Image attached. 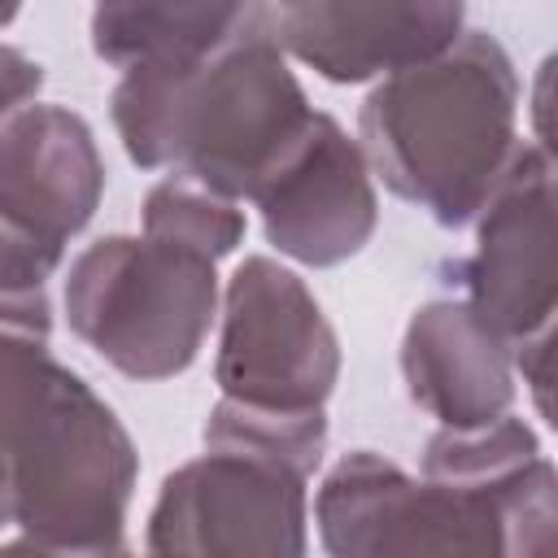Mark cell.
Segmentation results:
<instances>
[{
	"label": "cell",
	"instance_id": "obj_8",
	"mask_svg": "<svg viewBox=\"0 0 558 558\" xmlns=\"http://www.w3.org/2000/svg\"><path fill=\"white\" fill-rule=\"evenodd\" d=\"M310 480L244 453H201L174 466L148 510L157 558H305Z\"/></svg>",
	"mask_w": 558,
	"mask_h": 558
},
{
	"label": "cell",
	"instance_id": "obj_20",
	"mask_svg": "<svg viewBox=\"0 0 558 558\" xmlns=\"http://www.w3.org/2000/svg\"><path fill=\"white\" fill-rule=\"evenodd\" d=\"M39 83H44V70L31 57H22L13 44H4L0 48V118L35 105Z\"/></svg>",
	"mask_w": 558,
	"mask_h": 558
},
{
	"label": "cell",
	"instance_id": "obj_19",
	"mask_svg": "<svg viewBox=\"0 0 558 558\" xmlns=\"http://www.w3.org/2000/svg\"><path fill=\"white\" fill-rule=\"evenodd\" d=\"M527 118L536 148L558 161V52H545L536 74H532V96H527Z\"/></svg>",
	"mask_w": 558,
	"mask_h": 558
},
{
	"label": "cell",
	"instance_id": "obj_17",
	"mask_svg": "<svg viewBox=\"0 0 558 558\" xmlns=\"http://www.w3.org/2000/svg\"><path fill=\"white\" fill-rule=\"evenodd\" d=\"M501 558H558V466L541 453L493 493Z\"/></svg>",
	"mask_w": 558,
	"mask_h": 558
},
{
	"label": "cell",
	"instance_id": "obj_5",
	"mask_svg": "<svg viewBox=\"0 0 558 558\" xmlns=\"http://www.w3.org/2000/svg\"><path fill=\"white\" fill-rule=\"evenodd\" d=\"M222 314L218 262L148 235H100L65 270V323L118 375H183Z\"/></svg>",
	"mask_w": 558,
	"mask_h": 558
},
{
	"label": "cell",
	"instance_id": "obj_14",
	"mask_svg": "<svg viewBox=\"0 0 558 558\" xmlns=\"http://www.w3.org/2000/svg\"><path fill=\"white\" fill-rule=\"evenodd\" d=\"M209 453H244L296 475H314L327 453V414L323 410H270L218 397L201 432Z\"/></svg>",
	"mask_w": 558,
	"mask_h": 558
},
{
	"label": "cell",
	"instance_id": "obj_9",
	"mask_svg": "<svg viewBox=\"0 0 558 558\" xmlns=\"http://www.w3.org/2000/svg\"><path fill=\"white\" fill-rule=\"evenodd\" d=\"M466 305L514 349L558 314V161L519 144L458 262Z\"/></svg>",
	"mask_w": 558,
	"mask_h": 558
},
{
	"label": "cell",
	"instance_id": "obj_22",
	"mask_svg": "<svg viewBox=\"0 0 558 558\" xmlns=\"http://www.w3.org/2000/svg\"><path fill=\"white\" fill-rule=\"evenodd\" d=\"M113 558H140V554H126V549H118ZM144 558H157V554H144Z\"/></svg>",
	"mask_w": 558,
	"mask_h": 558
},
{
	"label": "cell",
	"instance_id": "obj_13",
	"mask_svg": "<svg viewBox=\"0 0 558 558\" xmlns=\"http://www.w3.org/2000/svg\"><path fill=\"white\" fill-rule=\"evenodd\" d=\"M253 0L244 4H144V0H109L92 9V52L113 70H135L153 61H187L222 39H231Z\"/></svg>",
	"mask_w": 558,
	"mask_h": 558
},
{
	"label": "cell",
	"instance_id": "obj_2",
	"mask_svg": "<svg viewBox=\"0 0 558 558\" xmlns=\"http://www.w3.org/2000/svg\"><path fill=\"white\" fill-rule=\"evenodd\" d=\"M514 118L519 74L510 52L488 31H462L449 52L366 92L357 144L397 201L458 231L475 222L514 157Z\"/></svg>",
	"mask_w": 558,
	"mask_h": 558
},
{
	"label": "cell",
	"instance_id": "obj_18",
	"mask_svg": "<svg viewBox=\"0 0 558 558\" xmlns=\"http://www.w3.org/2000/svg\"><path fill=\"white\" fill-rule=\"evenodd\" d=\"M514 366L549 432H558V314L514 349Z\"/></svg>",
	"mask_w": 558,
	"mask_h": 558
},
{
	"label": "cell",
	"instance_id": "obj_4",
	"mask_svg": "<svg viewBox=\"0 0 558 558\" xmlns=\"http://www.w3.org/2000/svg\"><path fill=\"white\" fill-rule=\"evenodd\" d=\"M105 196V161L83 113L26 105L0 118V310L4 340L48 344V279Z\"/></svg>",
	"mask_w": 558,
	"mask_h": 558
},
{
	"label": "cell",
	"instance_id": "obj_1",
	"mask_svg": "<svg viewBox=\"0 0 558 558\" xmlns=\"http://www.w3.org/2000/svg\"><path fill=\"white\" fill-rule=\"evenodd\" d=\"M113 131L140 170L192 174L205 187L253 201L314 118L275 31L270 4L187 61L135 65L109 96Z\"/></svg>",
	"mask_w": 558,
	"mask_h": 558
},
{
	"label": "cell",
	"instance_id": "obj_12",
	"mask_svg": "<svg viewBox=\"0 0 558 558\" xmlns=\"http://www.w3.org/2000/svg\"><path fill=\"white\" fill-rule=\"evenodd\" d=\"M514 371V344L466 301H427L405 323L401 384L440 427H484L510 414Z\"/></svg>",
	"mask_w": 558,
	"mask_h": 558
},
{
	"label": "cell",
	"instance_id": "obj_15",
	"mask_svg": "<svg viewBox=\"0 0 558 558\" xmlns=\"http://www.w3.org/2000/svg\"><path fill=\"white\" fill-rule=\"evenodd\" d=\"M144 235L209 262H222L244 244V209L240 201L205 187L192 174H166L148 187L144 209H140Z\"/></svg>",
	"mask_w": 558,
	"mask_h": 558
},
{
	"label": "cell",
	"instance_id": "obj_10",
	"mask_svg": "<svg viewBox=\"0 0 558 558\" xmlns=\"http://www.w3.org/2000/svg\"><path fill=\"white\" fill-rule=\"evenodd\" d=\"M253 205L266 244L314 270L357 257L379 227L375 170L362 144L323 109H314L301 140L262 179Z\"/></svg>",
	"mask_w": 558,
	"mask_h": 558
},
{
	"label": "cell",
	"instance_id": "obj_3",
	"mask_svg": "<svg viewBox=\"0 0 558 558\" xmlns=\"http://www.w3.org/2000/svg\"><path fill=\"white\" fill-rule=\"evenodd\" d=\"M4 519L17 536L118 554L140 453L113 405L48 344L4 340Z\"/></svg>",
	"mask_w": 558,
	"mask_h": 558
},
{
	"label": "cell",
	"instance_id": "obj_11",
	"mask_svg": "<svg viewBox=\"0 0 558 558\" xmlns=\"http://www.w3.org/2000/svg\"><path fill=\"white\" fill-rule=\"evenodd\" d=\"M270 13L283 52L340 87L414 70L466 31L458 0H296Z\"/></svg>",
	"mask_w": 558,
	"mask_h": 558
},
{
	"label": "cell",
	"instance_id": "obj_7",
	"mask_svg": "<svg viewBox=\"0 0 558 558\" xmlns=\"http://www.w3.org/2000/svg\"><path fill=\"white\" fill-rule=\"evenodd\" d=\"M314 527L331 558H501L488 493L410 475L375 449H353L323 475Z\"/></svg>",
	"mask_w": 558,
	"mask_h": 558
},
{
	"label": "cell",
	"instance_id": "obj_21",
	"mask_svg": "<svg viewBox=\"0 0 558 558\" xmlns=\"http://www.w3.org/2000/svg\"><path fill=\"white\" fill-rule=\"evenodd\" d=\"M0 558H113V554H83V549H61V545H44V541H31V536H13Z\"/></svg>",
	"mask_w": 558,
	"mask_h": 558
},
{
	"label": "cell",
	"instance_id": "obj_16",
	"mask_svg": "<svg viewBox=\"0 0 558 558\" xmlns=\"http://www.w3.org/2000/svg\"><path fill=\"white\" fill-rule=\"evenodd\" d=\"M536 458V432L523 418L501 414L484 427H436L423 445V480L466 493H493Z\"/></svg>",
	"mask_w": 558,
	"mask_h": 558
},
{
	"label": "cell",
	"instance_id": "obj_6",
	"mask_svg": "<svg viewBox=\"0 0 558 558\" xmlns=\"http://www.w3.org/2000/svg\"><path fill=\"white\" fill-rule=\"evenodd\" d=\"M340 379V336L296 270L253 253L218 314L214 384L231 401L270 410H323Z\"/></svg>",
	"mask_w": 558,
	"mask_h": 558
}]
</instances>
